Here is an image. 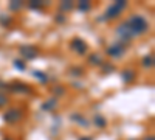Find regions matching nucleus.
Listing matches in <instances>:
<instances>
[{
    "instance_id": "1",
    "label": "nucleus",
    "mask_w": 155,
    "mask_h": 140,
    "mask_svg": "<svg viewBox=\"0 0 155 140\" xmlns=\"http://www.w3.org/2000/svg\"><path fill=\"white\" fill-rule=\"evenodd\" d=\"M126 27L129 28V31H130L132 36H140V34H143V33L147 31L149 23H147V20L143 16H134V17H130L126 22Z\"/></svg>"
},
{
    "instance_id": "2",
    "label": "nucleus",
    "mask_w": 155,
    "mask_h": 140,
    "mask_svg": "<svg viewBox=\"0 0 155 140\" xmlns=\"http://www.w3.org/2000/svg\"><path fill=\"white\" fill-rule=\"evenodd\" d=\"M124 8H126V2H116V3H113V5L107 9L104 19H110V17H116V16H120V12H121Z\"/></svg>"
},
{
    "instance_id": "3",
    "label": "nucleus",
    "mask_w": 155,
    "mask_h": 140,
    "mask_svg": "<svg viewBox=\"0 0 155 140\" xmlns=\"http://www.w3.org/2000/svg\"><path fill=\"white\" fill-rule=\"evenodd\" d=\"M124 52H126V48H124V45H121V44H115V45L109 47V50H107V53L112 55V56H115V58L123 56Z\"/></svg>"
},
{
    "instance_id": "4",
    "label": "nucleus",
    "mask_w": 155,
    "mask_h": 140,
    "mask_svg": "<svg viewBox=\"0 0 155 140\" xmlns=\"http://www.w3.org/2000/svg\"><path fill=\"white\" fill-rule=\"evenodd\" d=\"M71 47L74 48V52H78L79 55H82V53L87 52V44L84 41H81V39H74L73 44H71Z\"/></svg>"
},
{
    "instance_id": "5",
    "label": "nucleus",
    "mask_w": 155,
    "mask_h": 140,
    "mask_svg": "<svg viewBox=\"0 0 155 140\" xmlns=\"http://www.w3.org/2000/svg\"><path fill=\"white\" fill-rule=\"evenodd\" d=\"M20 117H22V114H20V111H17V109H14V111H8L5 115H3V118H5L6 121H17Z\"/></svg>"
},
{
    "instance_id": "6",
    "label": "nucleus",
    "mask_w": 155,
    "mask_h": 140,
    "mask_svg": "<svg viewBox=\"0 0 155 140\" xmlns=\"http://www.w3.org/2000/svg\"><path fill=\"white\" fill-rule=\"evenodd\" d=\"M22 55L27 59H33L37 56V50L34 47H22Z\"/></svg>"
},
{
    "instance_id": "7",
    "label": "nucleus",
    "mask_w": 155,
    "mask_h": 140,
    "mask_svg": "<svg viewBox=\"0 0 155 140\" xmlns=\"http://www.w3.org/2000/svg\"><path fill=\"white\" fill-rule=\"evenodd\" d=\"M123 80H124V81H127V83H129V81H132V80H134V72H132V70H129V72H123Z\"/></svg>"
},
{
    "instance_id": "8",
    "label": "nucleus",
    "mask_w": 155,
    "mask_h": 140,
    "mask_svg": "<svg viewBox=\"0 0 155 140\" xmlns=\"http://www.w3.org/2000/svg\"><path fill=\"white\" fill-rule=\"evenodd\" d=\"M95 123H96L98 128H104V126H106V120L102 118V117H99V115L95 117Z\"/></svg>"
},
{
    "instance_id": "9",
    "label": "nucleus",
    "mask_w": 155,
    "mask_h": 140,
    "mask_svg": "<svg viewBox=\"0 0 155 140\" xmlns=\"http://www.w3.org/2000/svg\"><path fill=\"white\" fill-rule=\"evenodd\" d=\"M34 75H36V78H39L42 83H45V81H47V78H45V75H44V73H41V72H36Z\"/></svg>"
},
{
    "instance_id": "10",
    "label": "nucleus",
    "mask_w": 155,
    "mask_h": 140,
    "mask_svg": "<svg viewBox=\"0 0 155 140\" xmlns=\"http://www.w3.org/2000/svg\"><path fill=\"white\" fill-rule=\"evenodd\" d=\"M144 66L146 67H150L152 66V56H146L144 58Z\"/></svg>"
},
{
    "instance_id": "11",
    "label": "nucleus",
    "mask_w": 155,
    "mask_h": 140,
    "mask_svg": "<svg viewBox=\"0 0 155 140\" xmlns=\"http://www.w3.org/2000/svg\"><path fill=\"white\" fill-rule=\"evenodd\" d=\"M78 8H79V9H84V11H85V9H90V5H88V3H84V2H81L79 5H78Z\"/></svg>"
},
{
    "instance_id": "12",
    "label": "nucleus",
    "mask_w": 155,
    "mask_h": 140,
    "mask_svg": "<svg viewBox=\"0 0 155 140\" xmlns=\"http://www.w3.org/2000/svg\"><path fill=\"white\" fill-rule=\"evenodd\" d=\"M22 6V3H11V9H19Z\"/></svg>"
},
{
    "instance_id": "13",
    "label": "nucleus",
    "mask_w": 155,
    "mask_h": 140,
    "mask_svg": "<svg viewBox=\"0 0 155 140\" xmlns=\"http://www.w3.org/2000/svg\"><path fill=\"white\" fill-rule=\"evenodd\" d=\"M6 104V98L5 97H0V106H5Z\"/></svg>"
},
{
    "instance_id": "14",
    "label": "nucleus",
    "mask_w": 155,
    "mask_h": 140,
    "mask_svg": "<svg viewBox=\"0 0 155 140\" xmlns=\"http://www.w3.org/2000/svg\"><path fill=\"white\" fill-rule=\"evenodd\" d=\"M14 64H16V67H17V69H20V70H23V69H25L23 66H20V64H22V62H20V61H16V62H14Z\"/></svg>"
},
{
    "instance_id": "15",
    "label": "nucleus",
    "mask_w": 155,
    "mask_h": 140,
    "mask_svg": "<svg viewBox=\"0 0 155 140\" xmlns=\"http://www.w3.org/2000/svg\"><path fill=\"white\" fill-rule=\"evenodd\" d=\"M71 6H73V3H65L62 8H64V9H68V8H71Z\"/></svg>"
},
{
    "instance_id": "16",
    "label": "nucleus",
    "mask_w": 155,
    "mask_h": 140,
    "mask_svg": "<svg viewBox=\"0 0 155 140\" xmlns=\"http://www.w3.org/2000/svg\"><path fill=\"white\" fill-rule=\"evenodd\" d=\"M5 140H9V138H5Z\"/></svg>"
}]
</instances>
